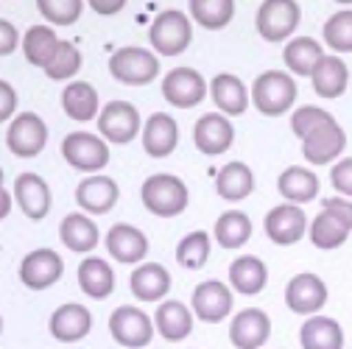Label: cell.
Here are the masks:
<instances>
[{
  "label": "cell",
  "instance_id": "7c38bea8",
  "mask_svg": "<svg viewBox=\"0 0 352 349\" xmlns=\"http://www.w3.org/2000/svg\"><path fill=\"white\" fill-rule=\"evenodd\" d=\"M65 274V263L54 249H34L20 263V282L31 291H45L56 285Z\"/></svg>",
  "mask_w": 352,
  "mask_h": 349
},
{
  "label": "cell",
  "instance_id": "9a60e30c",
  "mask_svg": "<svg viewBox=\"0 0 352 349\" xmlns=\"http://www.w3.org/2000/svg\"><path fill=\"white\" fill-rule=\"evenodd\" d=\"M235 140V128L221 112H207L193 126V143L204 157L224 154Z\"/></svg>",
  "mask_w": 352,
  "mask_h": 349
},
{
  "label": "cell",
  "instance_id": "30bf717a",
  "mask_svg": "<svg viewBox=\"0 0 352 349\" xmlns=\"http://www.w3.org/2000/svg\"><path fill=\"white\" fill-rule=\"evenodd\" d=\"M109 333L126 349H143L154 338V322L140 308L123 304V308H118L109 316Z\"/></svg>",
  "mask_w": 352,
  "mask_h": 349
},
{
  "label": "cell",
  "instance_id": "d590c367",
  "mask_svg": "<svg viewBox=\"0 0 352 349\" xmlns=\"http://www.w3.org/2000/svg\"><path fill=\"white\" fill-rule=\"evenodd\" d=\"M349 227L341 221V218H336L330 210H322L314 221H311V243L322 251H330V249H341L349 238Z\"/></svg>",
  "mask_w": 352,
  "mask_h": 349
},
{
  "label": "cell",
  "instance_id": "f6af8a7d",
  "mask_svg": "<svg viewBox=\"0 0 352 349\" xmlns=\"http://www.w3.org/2000/svg\"><path fill=\"white\" fill-rule=\"evenodd\" d=\"M322 210H330L336 218H341V221L352 229V199H338V196L322 199Z\"/></svg>",
  "mask_w": 352,
  "mask_h": 349
},
{
  "label": "cell",
  "instance_id": "d4e9b609",
  "mask_svg": "<svg viewBox=\"0 0 352 349\" xmlns=\"http://www.w3.org/2000/svg\"><path fill=\"white\" fill-rule=\"evenodd\" d=\"M210 95L212 104L221 109V115H243L249 106V93H246V84L232 76V73H218L210 81Z\"/></svg>",
  "mask_w": 352,
  "mask_h": 349
},
{
  "label": "cell",
  "instance_id": "9c48e42d",
  "mask_svg": "<svg viewBox=\"0 0 352 349\" xmlns=\"http://www.w3.org/2000/svg\"><path fill=\"white\" fill-rule=\"evenodd\" d=\"M207 90H210L207 81L193 67H173L162 78V95L176 109H193V106H199L204 101Z\"/></svg>",
  "mask_w": 352,
  "mask_h": 349
},
{
  "label": "cell",
  "instance_id": "7a4b0ae2",
  "mask_svg": "<svg viewBox=\"0 0 352 349\" xmlns=\"http://www.w3.org/2000/svg\"><path fill=\"white\" fill-rule=\"evenodd\" d=\"M296 95H299L296 81L285 70H266V73H260L252 84V101L266 117L285 115L294 106Z\"/></svg>",
  "mask_w": 352,
  "mask_h": 349
},
{
  "label": "cell",
  "instance_id": "7dc6e473",
  "mask_svg": "<svg viewBox=\"0 0 352 349\" xmlns=\"http://www.w3.org/2000/svg\"><path fill=\"white\" fill-rule=\"evenodd\" d=\"M20 45V34L9 20H0V56L14 54Z\"/></svg>",
  "mask_w": 352,
  "mask_h": 349
},
{
  "label": "cell",
  "instance_id": "bcb514c9",
  "mask_svg": "<svg viewBox=\"0 0 352 349\" xmlns=\"http://www.w3.org/2000/svg\"><path fill=\"white\" fill-rule=\"evenodd\" d=\"M17 109V93H14V87L9 81L0 78V123L9 120Z\"/></svg>",
  "mask_w": 352,
  "mask_h": 349
},
{
  "label": "cell",
  "instance_id": "f546056e",
  "mask_svg": "<svg viewBox=\"0 0 352 349\" xmlns=\"http://www.w3.org/2000/svg\"><path fill=\"white\" fill-rule=\"evenodd\" d=\"M129 288L140 302H160L170 291V274L160 263L138 266L129 277Z\"/></svg>",
  "mask_w": 352,
  "mask_h": 349
},
{
  "label": "cell",
  "instance_id": "4316f807",
  "mask_svg": "<svg viewBox=\"0 0 352 349\" xmlns=\"http://www.w3.org/2000/svg\"><path fill=\"white\" fill-rule=\"evenodd\" d=\"M302 349H344V330L330 316H307L299 330Z\"/></svg>",
  "mask_w": 352,
  "mask_h": 349
},
{
  "label": "cell",
  "instance_id": "83f0119b",
  "mask_svg": "<svg viewBox=\"0 0 352 349\" xmlns=\"http://www.w3.org/2000/svg\"><path fill=\"white\" fill-rule=\"evenodd\" d=\"M59 238L62 243L76 251V254H87V251H93L98 246V227L96 221H90L84 212H70L62 218V224H59Z\"/></svg>",
  "mask_w": 352,
  "mask_h": 349
},
{
  "label": "cell",
  "instance_id": "484cf974",
  "mask_svg": "<svg viewBox=\"0 0 352 349\" xmlns=\"http://www.w3.org/2000/svg\"><path fill=\"white\" fill-rule=\"evenodd\" d=\"M62 109L70 120L76 123H87L98 117L101 104H98V90L87 81H73L62 90Z\"/></svg>",
  "mask_w": 352,
  "mask_h": 349
},
{
  "label": "cell",
  "instance_id": "8992f818",
  "mask_svg": "<svg viewBox=\"0 0 352 349\" xmlns=\"http://www.w3.org/2000/svg\"><path fill=\"white\" fill-rule=\"evenodd\" d=\"M62 157L81 173H98L109 165V146L104 137L90 132H70L62 140Z\"/></svg>",
  "mask_w": 352,
  "mask_h": 349
},
{
  "label": "cell",
  "instance_id": "ee69618b",
  "mask_svg": "<svg viewBox=\"0 0 352 349\" xmlns=\"http://www.w3.org/2000/svg\"><path fill=\"white\" fill-rule=\"evenodd\" d=\"M330 185L338 196L352 199V157H341L330 170Z\"/></svg>",
  "mask_w": 352,
  "mask_h": 349
},
{
  "label": "cell",
  "instance_id": "c3c4849f",
  "mask_svg": "<svg viewBox=\"0 0 352 349\" xmlns=\"http://www.w3.org/2000/svg\"><path fill=\"white\" fill-rule=\"evenodd\" d=\"M126 3L129 0H87V6H90L96 14H101V17H112V14L123 12Z\"/></svg>",
  "mask_w": 352,
  "mask_h": 349
},
{
  "label": "cell",
  "instance_id": "ffe728a7",
  "mask_svg": "<svg viewBox=\"0 0 352 349\" xmlns=\"http://www.w3.org/2000/svg\"><path fill=\"white\" fill-rule=\"evenodd\" d=\"M143 148L148 157L162 159L168 154H173V148L179 146V126L168 112H154L146 123H143Z\"/></svg>",
  "mask_w": 352,
  "mask_h": 349
},
{
  "label": "cell",
  "instance_id": "52a82bcc",
  "mask_svg": "<svg viewBox=\"0 0 352 349\" xmlns=\"http://www.w3.org/2000/svg\"><path fill=\"white\" fill-rule=\"evenodd\" d=\"M98 132L107 143H115V146L131 143L143 132L140 109L135 104H129V101H109L98 112Z\"/></svg>",
  "mask_w": 352,
  "mask_h": 349
},
{
  "label": "cell",
  "instance_id": "816d5d0a",
  "mask_svg": "<svg viewBox=\"0 0 352 349\" xmlns=\"http://www.w3.org/2000/svg\"><path fill=\"white\" fill-rule=\"evenodd\" d=\"M0 188H3V168H0Z\"/></svg>",
  "mask_w": 352,
  "mask_h": 349
},
{
  "label": "cell",
  "instance_id": "681fc988",
  "mask_svg": "<svg viewBox=\"0 0 352 349\" xmlns=\"http://www.w3.org/2000/svg\"><path fill=\"white\" fill-rule=\"evenodd\" d=\"M12 212V196L0 188V221H3V218Z\"/></svg>",
  "mask_w": 352,
  "mask_h": 349
},
{
  "label": "cell",
  "instance_id": "603a6c76",
  "mask_svg": "<svg viewBox=\"0 0 352 349\" xmlns=\"http://www.w3.org/2000/svg\"><path fill=\"white\" fill-rule=\"evenodd\" d=\"M277 190L288 204H299L302 207V204L314 201L319 196V177L305 165H291V168H285L280 173Z\"/></svg>",
  "mask_w": 352,
  "mask_h": 349
},
{
  "label": "cell",
  "instance_id": "277c9868",
  "mask_svg": "<svg viewBox=\"0 0 352 349\" xmlns=\"http://www.w3.org/2000/svg\"><path fill=\"white\" fill-rule=\"evenodd\" d=\"M109 76L129 87H146L160 76V59L148 48H118L109 56Z\"/></svg>",
  "mask_w": 352,
  "mask_h": 349
},
{
  "label": "cell",
  "instance_id": "f35d334b",
  "mask_svg": "<svg viewBox=\"0 0 352 349\" xmlns=\"http://www.w3.org/2000/svg\"><path fill=\"white\" fill-rule=\"evenodd\" d=\"M322 36L336 54H352V9L336 12L324 23Z\"/></svg>",
  "mask_w": 352,
  "mask_h": 349
},
{
  "label": "cell",
  "instance_id": "8fae6325",
  "mask_svg": "<svg viewBox=\"0 0 352 349\" xmlns=\"http://www.w3.org/2000/svg\"><path fill=\"white\" fill-rule=\"evenodd\" d=\"M48 143V126L42 123V117L36 112H20L9 132H6V146L14 157H23V159H31L36 157Z\"/></svg>",
  "mask_w": 352,
  "mask_h": 349
},
{
  "label": "cell",
  "instance_id": "ba28073f",
  "mask_svg": "<svg viewBox=\"0 0 352 349\" xmlns=\"http://www.w3.org/2000/svg\"><path fill=\"white\" fill-rule=\"evenodd\" d=\"M344 148H346V132L338 126L336 117L324 120L322 126H316L314 132L302 137V157L311 165H333V159H338Z\"/></svg>",
  "mask_w": 352,
  "mask_h": 349
},
{
  "label": "cell",
  "instance_id": "7bdbcfd3",
  "mask_svg": "<svg viewBox=\"0 0 352 349\" xmlns=\"http://www.w3.org/2000/svg\"><path fill=\"white\" fill-rule=\"evenodd\" d=\"M330 117H333V115H330L327 109H322V106H311V104L299 106V109L291 115V132L302 140L307 132H314L316 126H322V123L330 120Z\"/></svg>",
  "mask_w": 352,
  "mask_h": 349
},
{
  "label": "cell",
  "instance_id": "e0dca14e",
  "mask_svg": "<svg viewBox=\"0 0 352 349\" xmlns=\"http://www.w3.org/2000/svg\"><path fill=\"white\" fill-rule=\"evenodd\" d=\"M272 335V319L260 308L241 311L230 324V341L235 349H260Z\"/></svg>",
  "mask_w": 352,
  "mask_h": 349
},
{
  "label": "cell",
  "instance_id": "6da1fadb",
  "mask_svg": "<svg viewBox=\"0 0 352 349\" xmlns=\"http://www.w3.org/2000/svg\"><path fill=\"white\" fill-rule=\"evenodd\" d=\"M140 199L146 204V210L157 218H176L179 212H185L188 207V185L179 177H170V173H154L148 177L140 188Z\"/></svg>",
  "mask_w": 352,
  "mask_h": 349
},
{
  "label": "cell",
  "instance_id": "f1b7e54d",
  "mask_svg": "<svg viewBox=\"0 0 352 349\" xmlns=\"http://www.w3.org/2000/svg\"><path fill=\"white\" fill-rule=\"evenodd\" d=\"M266 282H269V269H266V263H263L260 257L243 254V257L232 260V266H230V285L238 293L254 296V293H260L263 288H266Z\"/></svg>",
  "mask_w": 352,
  "mask_h": 349
},
{
  "label": "cell",
  "instance_id": "2e32d148",
  "mask_svg": "<svg viewBox=\"0 0 352 349\" xmlns=\"http://www.w3.org/2000/svg\"><path fill=\"white\" fill-rule=\"evenodd\" d=\"M190 304H193L190 311L199 316V322L218 324L232 313V291L218 280H207V282L196 285Z\"/></svg>",
  "mask_w": 352,
  "mask_h": 349
},
{
  "label": "cell",
  "instance_id": "5bb4252c",
  "mask_svg": "<svg viewBox=\"0 0 352 349\" xmlns=\"http://www.w3.org/2000/svg\"><path fill=\"white\" fill-rule=\"evenodd\" d=\"M266 235L272 243L277 246H294L305 238L307 232V215L299 204H277L274 210H269L266 215Z\"/></svg>",
  "mask_w": 352,
  "mask_h": 349
},
{
  "label": "cell",
  "instance_id": "ab89813d",
  "mask_svg": "<svg viewBox=\"0 0 352 349\" xmlns=\"http://www.w3.org/2000/svg\"><path fill=\"white\" fill-rule=\"evenodd\" d=\"M210 260V235L207 232H190L176 246V263L185 269H201Z\"/></svg>",
  "mask_w": 352,
  "mask_h": 349
},
{
  "label": "cell",
  "instance_id": "e575fe53",
  "mask_svg": "<svg viewBox=\"0 0 352 349\" xmlns=\"http://www.w3.org/2000/svg\"><path fill=\"white\" fill-rule=\"evenodd\" d=\"M59 42L62 39L56 36V31L51 25H31L23 36V54L31 65L45 70L51 65V59L56 56V51H59Z\"/></svg>",
  "mask_w": 352,
  "mask_h": 349
},
{
  "label": "cell",
  "instance_id": "ac0fdd59",
  "mask_svg": "<svg viewBox=\"0 0 352 349\" xmlns=\"http://www.w3.org/2000/svg\"><path fill=\"white\" fill-rule=\"evenodd\" d=\"M104 246H107V251L118 260V263H123V266L143 263L146 254H148V238L138 227H131V224H115V227H109Z\"/></svg>",
  "mask_w": 352,
  "mask_h": 349
},
{
  "label": "cell",
  "instance_id": "60d3db41",
  "mask_svg": "<svg viewBox=\"0 0 352 349\" xmlns=\"http://www.w3.org/2000/svg\"><path fill=\"white\" fill-rule=\"evenodd\" d=\"M36 9L51 25H73L84 12V0H36Z\"/></svg>",
  "mask_w": 352,
  "mask_h": 349
},
{
  "label": "cell",
  "instance_id": "b9f144b4",
  "mask_svg": "<svg viewBox=\"0 0 352 349\" xmlns=\"http://www.w3.org/2000/svg\"><path fill=\"white\" fill-rule=\"evenodd\" d=\"M81 70V51L73 42H59V51L51 59V65L45 67V76L54 81H67Z\"/></svg>",
  "mask_w": 352,
  "mask_h": 349
},
{
  "label": "cell",
  "instance_id": "d6986e66",
  "mask_svg": "<svg viewBox=\"0 0 352 349\" xmlns=\"http://www.w3.org/2000/svg\"><path fill=\"white\" fill-rule=\"evenodd\" d=\"M14 201L20 204V210L31 218V221H42L51 212V188L48 182L36 177V173H20L14 182Z\"/></svg>",
  "mask_w": 352,
  "mask_h": 349
},
{
  "label": "cell",
  "instance_id": "44dd1931",
  "mask_svg": "<svg viewBox=\"0 0 352 349\" xmlns=\"http://www.w3.org/2000/svg\"><path fill=\"white\" fill-rule=\"evenodd\" d=\"M120 199V188L109 177H87L76 188V201L84 212L90 215H104L109 212Z\"/></svg>",
  "mask_w": 352,
  "mask_h": 349
},
{
  "label": "cell",
  "instance_id": "cb8c5ba5",
  "mask_svg": "<svg viewBox=\"0 0 352 349\" xmlns=\"http://www.w3.org/2000/svg\"><path fill=\"white\" fill-rule=\"evenodd\" d=\"M314 81V90L319 98H341L346 93V84H349V67L341 56H322V62L316 65V70L311 73Z\"/></svg>",
  "mask_w": 352,
  "mask_h": 349
},
{
  "label": "cell",
  "instance_id": "7402d4cb",
  "mask_svg": "<svg viewBox=\"0 0 352 349\" xmlns=\"http://www.w3.org/2000/svg\"><path fill=\"white\" fill-rule=\"evenodd\" d=\"M48 327H51V335L56 341L76 344V341H81L87 333L93 330V316H90V311H87L84 304L70 302V304H62V308L54 311Z\"/></svg>",
  "mask_w": 352,
  "mask_h": 349
},
{
  "label": "cell",
  "instance_id": "4dcf8cb0",
  "mask_svg": "<svg viewBox=\"0 0 352 349\" xmlns=\"http://www.w3.org/2000/svg\"><path fill=\"white\" fill-rule=\"evenodd\" d=\"M154 327L165 341H182L193 333V311L176 299L162 302L154 313Z\"/></svg>",
  "mask_w": 352,
  "mask_h": 349
},
{
  "label": "cell",
  "instance_id": "5b68a950",
  "mask_svg": "<svg viewBox=\"0 0 352 349\" xmlns=\"http://www.w3.org/2000/svg\"><path fill=\"white\" fill-rule=\"evenodd\" d=\"M299 20H302V9L296 0H263L254 25L266 42H285L299 28Z\"/></svg>",
  "mask_w": 352,
  "mask_h": 349
},
{
  "label": "cell",
  "instance_id": "74e56055",
  "mask_svg": "<svg viewBox=\"0 0 352 349\" xmlns=\"http://www.w3.org/2000/svg\"><path fill=\"white\" fill-rule=\"evenodd\" d=\"M212 235H215V240L221 243L224 249H241V246L252 238V221H249V215L241 212V210L224 212V215L215 221Z\"/></svg>",
  "mask_w": 352,
  "mask_h": 349
},
{
  "label": "cell",
  "instance_id": "1f68e13d",
  "mask_svg": "<svg viewBox=\"0 0 352 349\" xmlns=\"http://www.w3.org/2000/svg\"><path fill=\"white\" fill-rule=\"evenodd\" d=\"M254 190V173L246 162H227L215 177V193L224 201H243Z\"/></svg>",
  "mask_w": 352,
  "mask_h": 349
},
{
  "label": "cell",
  "instance_id": "836d02e7",
  "mask_svg": "<svg viewBox=\"0 0 352 349\" xmlns=\"http://www.w3.org/2000/svg\"><path fill=\"white\" fill-rule=\"evenodd\" d=\"M322 56H324V48L314 36H296L283 51V62L288 65V70L294 76H307V78H311V73L322 62Z\"/></svg>",
  "mask_w": 352,
  "mask_h": 349
},
{
  "label": "cell",
  "instance_id": "8d00e7d4",
  "mask_svg": "<svg viewBox=\"0 0 352 349\" xmlns=\"http://www.w3.org/2000/svg\"><path fill=\"white\" fill-rule=\"evenodd\" d=\"M235 17V0H190V20L207 31H221Z\"/></svg>",
  "mask_w": 352,
  "mask_h": 349
},
{
  "label": "cell",
  "instance_id": "4fadbf2b",
  "mask_svg": "<svg viewBox=\"0 0 352 349\" xmlns=\"http://www.w3.org/2000/svg\"><path fill=\"white\" fill-rule=\"evenodd\" d=\"M285 304L288 311L299 316H316L324 304H327V285L322 277L302 271L285 285Z\"/></svg>",
  "mask_w": 352,
  "mask_h": 349
},
{
  "label": "cell",
  "instance_id": "f5cc1de1",
  "mask_svg": "<svg viewBox=\"0 0 352 349\" xmlns=\"http://www.w3.org/2000/svg\"><path fill=\"white\" fill-rule=\"evenodd\" d=\"M0 330H3V319H0Z\"/></svg>",
  "mask_w": 352,
  "mask_h": 349
},
{
  "label": "cell",
  "instance_id": "3957f363",
  "mask_svg": "<svg viewBox=\"0 0 352 349\" xmlns=\"http://www.w3.org/2000/svg\"><path fill=\"white\" fill-rule=\"evenodd\" d=\"M148 39L160 56H179L193 42V23L182 12L165 9L154 17V23L148 28Z\"/></svg>",
  "mask_w": 352,
  "mask_h": 349
},
{
  "label": "cell",
  "instance_id": "f907efd6",
  "mask_svg": "<svg viewBox=\"0 0 352 349\" xmlns=\"http://www.w3.org/2000/svg\"><path fill=\"white\" fill-rule=\"evenodd\" d=\"M336 3H341V6H352V0H336Z\"/></svg>",
  "mask_w": 352,
  "mask_h": 349
},
{
  "label": "cell",
  "instance_id": "d6a6232c",
  "mask_svg": "<svg viewBox=\"0 0 352 349\" xmlns=\"http://www.w3.org/2000/svg\"><path fill=\"white\" fill-rule=\"evenodd\" d=\"M76 277H78V288L90 299H107L115 291V271L101 257H87L84 263H78Z\"/></svg>",
  "mask_w": 352,
  "mask_h": 349
}]
</instances>
